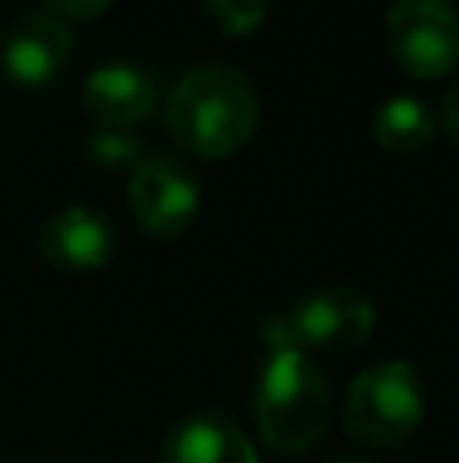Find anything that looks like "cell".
<instances>
[{
  "instance_id": "6da1fadb",
  "label": "cell",
  "mask_w": 459,
  "mask_h": 463,
  "mask_svg": "<svg viewBox=\"0 0 459 463\" xmlns=\"http://www.w3.org/2000/svg\"><path fill=\"white\" fill-rule=\"evenodd\" d=\"M167 135L203 159H228L252 138L260 122V98L232 65H200L183 73L167 98Z\"/></svg>"
},
{
  "instance_id": "7c38bea8",
  "label": "cell",
  "mask_w": 459,
  "mask_h": 463,
  "mask_svg": "<svg viewBox=\"0 0 459 463\" xmlns=\"http://www.w3.org/2000/svg\"><path fill=\"white\" fill-rule=\"evenodd\" d=\"M86 155L94 167L102 171H135L143 163V138L135 130H114V127H94V135L86 138Z\"/></svg>"
},
{
  "instance_id": "8fae6325",
  "label": "cell",
  "mask_w": 459,
  "mask_h": 463,
  "mask_svg": "<svg viewBox=\"0 0 459 463\" xmlns=\"http://www.w3.org/2000/svg\"><path fill=\"white\" fill-rule=\"evenodd\" d=\"M374 143L395 155H415L436 138V114L415 94H390L370 122Z\"/></svg>"
},
{
  "instance_id": "9c48e42d",
  "label": "cell",
  "mask_w": 459,
  "mask_h": 463,
  "mask_svg": "<svg viewBox=\"0 0 459 463\" xmlns=\"http://www.w3.org/2000/svg\"><path fill=\"white\" fill-rule=\"evenodd\" d=\"M86 110L98 127H114V130H135L146 114L159 106V90L155 78L135 61H106L81 86Z\"/></svg>"
},
{
  "instance_id": "9a60e30c",
  "label": "cell",
  "mask_w": 459,
  "mask_h": 463,
  "mask_svg": "<svg viewBox=\"0 0 459 463\" xmlns=\"http://www.w3.org/2000/svg\"><path fill=\"white\" fill-rule=\"evenodd\" d=\"M444 127H447V135L459 143V81L447 90V98H444Z\"/></svg>"
},
{
  "instance_id": "4fadbf2b",
  "label": "cell",
  "mask_w": 459,
  "mask_h": 463,
  "mask_svg": "<svg viewBox=\"0 0 459 463\" xmlns=\"http://www.w3.org/2000/svg\"><path fill=\"white\" fill-rule=\"evenodd\" d=\"M220 33H232V37H244L252 33L260 21H268V5H240V0H211V5L200 8Z\"/></svg>"
},
{
  "instance_id": "277c9868",
  "label": "cell",
  "mask_w": 459,
  "mask_h": 463,
  "mask_svg": "<svg viewBox=\"0 0 459 463\" xmlns=\"http://www.w3.org/2000/svg\"><path fill=\"white\" fill-rule=\"evenodd\" d=\"M423 415H427V386L411 362H379L350 383L346 431L374 451L407 443L419 431Z\"/></svg>"
},
{
  "instance_id": "ba28073f",
  "label": "cell",
  "mask_w": 459,
  "mask_h": 463,
  "mask_svg": "<svg viewBox=\"0 0 459 463\" xmlns=\"http://www.w3.org/2000/svg\"><path fill=\"white\" fill-rule=\"evenodd\" d=\"M114 248H118V236H114L110 216L86 208V203H73V208L53 212L37 232L41 260H45L49 269H61V272L106 269V264L114 260Z\"/></svg>"
},
{
  "instance_id": "8992f818",
  "label": "cell",
  "mask_w": 459,
  "mask_h": 463,
  "mask_svg": "<svg viewBox=\"0 0 459 463\" xmlns=\"http://www.w3.org/2000/svg\"><path fill=\"white\" fill-rule=\"evenodd\" d=\"M203 208V187L171 155H151L130 171V212L151 236H183Z\"/></svg>"
},
{
  "instance_id": "5b68a950",
  "label": "cell",
  "mask_w": 459,
  "mask_h": 463,
  "mask_svg": "<svg viewBox=\"0 0 459 463\" xmlns=\"http://www.w3.org/2000/svg\"><path fill=\"white\" fill-rule=\"evenodd\" d=\"M382 24L390 57L411 78H444L459 65V8L447 0H403Z\"/></svg>"
},
{
  "instance_id": "3957f363",
  "label": "cell",
  "mask_w": 459,
  "mask_h": 463,
  "mask_svg": "<svg viewBox=\"0 0 459 463\" xmlns=\"http://www.w3.org/2000/svg\"><path fill=\"white\" fill-rule=\"evenodd\" d=\"M370 329H374V305L354 285L309 288L285 313H273V317L260 321L265 345H285V350H297L305 358L354 350V345H362L370 337Z\"/></svg>"
},
{
  "instance_id": "7a4b0ae2",
  "label": "cell",
  "mask_w": 459,
  "mask_h": 463,
  "mask_svg": "<svg viewBox=\"0 0 459 463\" xmlns=\"http://www.w3.org/2000/svg\"><path fill=\"white\" fill-rule=\"evenodd\" d=\"M330 407V378L317 366V358L268 345V358L257 374V402H252L268 448L285 456L309 451L325 435Z\"/></svg>"
},
{
  "instance_id": "52a82bcc",
  "label": "cell",
  "mask_w": 459,
  "mask_h": 463,
  "mask_svg": "<svg viewBox=\"0 0 459 463\" xmlns=\"http://www.w3.org/2000/svg\"><path fill=\"white\" fill-rule=\"evenodd\" d=\"M73 57V33L57 16L24 13L21 21L8 24L5 41H0V70L16 81V86L41 90L70 65Z\"/></svg>"
},
{
  "instance_id": "5bb4252c",
  "label": "cell",
  "mask_w": 459,
  "mask_h": 463,
  "mask_svg": "<svg viewBox=\"0 0 459 463\" xmlns=\"http://www.w3.org/2000/svg\"><path fill=\"white\" fill-rule=\"evenodd\" d=\"M49 16H57V21H86V16H98V13H110V5H106V0H89V5H65V0H53V5L45 8Z\"/></svg>"
},
{
  "instance_id": "30bf717a",
  "label": "cell",
  "mask_w": 459,
  "mask_h": 463,
  "mask_svg": "<svg viewBox=\"0 0 459 463\" xmlns=\"http://www.w3.org/2000/svg\"><path fill=\"white\" fill-rule=\"evenodd\" d=\"M159 463H260L257 448L244 439L232 419L216 411L179 419L159 448Z\"/></svg>"
},
{
  "instance_id": "2e32d148",
  "label": "cell",
  "mask_w": 459,
  "mask_h": 463,
  "mask_svg": "<svg viewBox=\"0 0 459 463\" xmlns=\"http://www.w3.org/2000/svg\"><path fill=\"white\" fill-rule=\"evenodd\" d=\"M330 463H374L370 456H338V459H330Z\"/></svg>"
}]
</instances>
